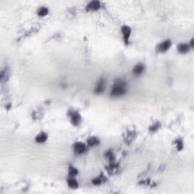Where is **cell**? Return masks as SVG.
I'll list each match as a JSON object with an SVG mask.
<instances>
[{"mask_svg":"<svg viewBox=\"0 0 194 194\" xmlns=\"http://www.w3.org/2000/svg\"><path fill=\"white\" fill-rule=\"evenodd\" d=\"M49 9L46 7H40L37 10V15L40 17H44L48 15Z\"/></svg>","mask_w":194,"mask_h":194,"instance_id":"16","label":"cell"},{"mask_svg":"<svg viewBox=\"0 0 194 194\" xmlns=\"http://www.w3.org/2000/svg\"><path fill=\"white\" fill-rule=\"evenodd\" d=\"M105 79L104 78H101L98 83H97L96 86L95 87V93L100 94L105 91Z\"/></svg>","mask_w":194,"mask_h":194,"instance_id":"8","label":"cell"},{"mask_svg":"<svg viewBox=\"0 0 194 194\" xmlns=\"http://www.w3.org/2000/svg\"><path fill=\"white\" fill-rule=\"evenodd\" d=\"M145 66L143 63H138L135 65L133 69V74L136 76H139L144 71Z\"/></svg>","mask_w":194,"mask_h":194,"instance_id":"9","label":"cell"},{"mask_svg":"<svg viewBox=\"0 0 194 194\" xmlns=\"http://www.w3.org/2000/svg\"><path fill=\"white\" fill-rule=\"evenodd\" d=\"M135 136H136V133L133 130H128L126 133V137H125V141L126 143L130 144L132 141L133 140V139L135 138Z\"/></svg>","mask_w":194,"mask_h":194,"instance_id":"14","label":"cell"},{"mask_svg":"<svg viewBox=\"0 0 194 194\" xmlns=\"http://www.w3.org/2000/svg\"><path fill=\"white\" fill-rule=\"evenodd\" d=\"M174 143L176 145L177 150L178 151H181V150H183V148H184V142H183L182 139H177V140H174Z\"/></svg>","mask_w":194,"mask_h":194,"instance_id":"20","label":"cell"},{"mask_svg":"<svg viewBox=\"0 0 194 194\" xmlns=\"http://www.w3.org/2000/svg\"><path fill=\"white\" fill-rule=\"evenodd\" d=\"M106 181H107V178L102 173L98 178H94L92 181V183L94 185H99V184H102V183H105Z\"/></svg>","mask_w":194,"mask_h":194,"instance_id":"13","label":"cell"},{"mask_svg":"<svg viewBox=\"0 0 194 194\" xmlns=\"http://www.w3.org/2000/svg\"><path fill=\"white\" fill-rule=\"evenodd\" d=\"M105 169L107 171L108 174L110 175H115L118 173L119 170V164L118 163H116L115 161L113 162H110V164H109L108 166L105 167Z\"/></svg>","mask_w":194,"mask_h":194,"instance_id":"5","label":"cell"},{"mask_svg":"<svg viewBox=\"0 0 194 194\" xmlns=\"http://www.w3.org/2000/svg\"><path fill=\"white\" fill-rule=\"evenodd\" d=\"M105 157L109 159V162L115 161V155H114L113 152H112V150H108V151L105 153Z\"/></svg>","mask_w":194,"mask_h":194,"instance_id":"17","label":"cell"},{"mask_svg":"<svg viewBox=\"0 0 194 194\" xmlns=\"http://www.w3.org/2000/svg\"><path fill=\"white\" fill-rule=\"evenodd\" d=\"M121 33L123 34L124 41L125 44H128L129 39L130 37V35H131V29H130V27L127 26V25H124L121 28Z\"/></svg>","mask_w":194,"mask_h":194,"instance_id":"4","label":"cell"},{"mask_svg":"<svg viewBox=\"0 0 194 194\" xmlns=\"http://www.w3.org/2000/svg\"><path fill=\"white\" fill-rule=\"evenodd\" d=\"M190 46L187 43H181L178 46V51L181 54L187 53L190 50Z\"/></svg>","mask_w":194,"mask_h":194,"instance_id":"10","label":"cell"},{"mask_svg":"<svg viewBox=\"0 0 194 194\" xmlns=\"http://www.w3.org/2000/svg\"><path fill=\"white\" fill-rule=\"evenodd\" d=\"M67 184H68L69 187L72 188V189H77L78 187V186H79L78 182H77V180L74 178H68V180H67Z\"/></svg>","mask_w":194,"mask_h":194,"instance_id":"15","label":"cell"},{"mask_svg":"<svg viewBox=\"0 0 194 194\" xmlns=\"http://www.w3.org/2000/svg\"><path fill=\"white\" fill-rule=\"evenodd\" d=\"M47 138H48L47 133H45V132H41V133H40L37 136H36V138H35V141L38 143H43L46 141Z\"/></svg>","mask_w":194,"mask_h":194,"instance_id":"12","label":"cell"},{"mask_svg":"<svg viewBox=\"0 0 194 194\" xmlns=\"http://www.w3.org/2000/svg\"><path fill=\"white\" fill-rule=\"evenodd\" d=\"M171 46V41L169 40H164V41L161 42V43L157 46L156 47V51L158 53H165V52L168 51L170 49V47Z\"/></svg>","mask_w":194,"mask_h":194,"instance_id":"3","label":"cell"},{"mask_svg":"<svg viewBox=\"0 0 194 194\" xmlns=\"http://www.w3.org/2000/svg\"><path fill=\"white\" fill-rule=\"evenodd\" d=\"M67 115L71 117V121L74 126H78L81 122V116L80 113L77 111L70 109L67 112Z\"/></svg>","mask_w":194,"mask_h":194,"instance_id":"2","label":"cell"},{"mask_svg":"<svg viewBox=\"0 0 194 194\" xmlns=\"http://www.w3.org/2000/svg\"><path fill=\"white\" fill-rule=\"evenodd\" d=\"M161 127V124L159 123V122H155V123L153 124V125H151L150 127V131L151 132V133H154V132L157 131V130H158V129Z\"/></svg>","mask_w":194,"mask_h":194,"instance_id":"19","label":"cell"},{"mask_svg":"<svg viewBox=\"0 0 194 194\" xmlns=\"http://www.w3.org/2000/svg\"><path fill=\"white\" fill-rule=\"evenodd\" d=\"M99 139L96 137H90L87 139V145L89 146L90 147H94L99 146Z\"/></svg>","mask_w":194,"mask_h":194,"instance_id":"11","label":"cell"},{"mask_svg":"<svg viewBox=\"0 0 194 194\" xmlns=\"http://www.w3.org/2000/svg\"><path fill=\"white\" fill-rule=\"evenodd\" d=\"M77 174H78V171H77V168L73 167L72 165H70L69 168H68V176H69V178H74Z\"/></svg>","mask_w":194,"mask_h":194,"instance_id":"18","label":"cell"},{"mask_svg":"<svg viewBox=\"0 0 194 194\" xmlns=\"http://www.w3.org/2000/svg\"><path fill=\"white\" fill-rule=\"evenodd\" d=\"M126 87H127V84L123 80L117 79L113 84L111 96H120L124 95L127 92Z\"/></svg>","mask_w":194,"mask_h":194,"instance_id":"1","label":"cell"},{"mask_svg":"<svg viewBox=\"0 0 194 194\" xmlns=\"http://www.w3.org/2000/svg\"><path fill=\"white\" fill-rule=\"evenodd\" d=\"M74 151L76 154L81 155L83 154L87 150V147L84 143H81V142H77L74 144Z\"/></svg>","mask_w":194,"mask_h":194,"instance_id":"6","label":"cell"},{"mask_svg":"<svg viewBox=\"0 0 194 194\" xmlns=\"http://www.w3.org/2000/svg\"><path fill=\"white\" fill-rule=\"evenodd\" d=\"M101 8V3L99 1H92L90 2L86 7V10L87 12H95L98 11Z\"/></svg>","mask_w":194,"mask_h":194,"instance_id":"7","label":"cell"}]
</instances>
